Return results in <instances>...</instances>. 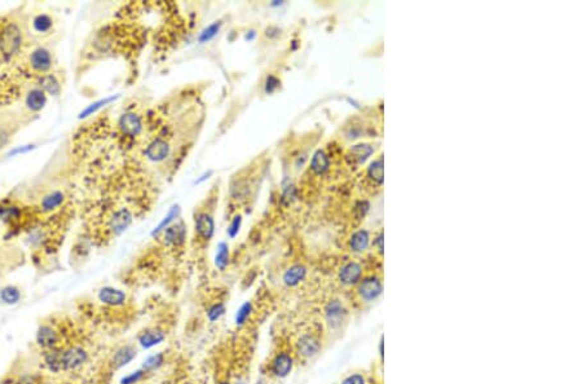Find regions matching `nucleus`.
I'll return each instance as SVG.
<instances>
[{
    "instance_id": "nucleus-38",
    "label": "nucleus",
    "mask_w": 582,
    "mask_h": 384,
    "mask_svg": "<svg viewBox=\"0 0 582 384\" xmlns=\"http://www.w3.org/2000/svg\"><path fill=\"white\" fill-rule=\"evenodd\" d=\"M278 86H280V80L277 79L276 76L269 75L267 78V83H265V92L273 93L278 88Z\"/></svg>"
},
{
    "instance_id": "nucleus-37",
    "label": "nucleus",
    "mask_w": 582,
    "mask_h": 384,
    "mask_svg": "<svg viewBox=\"0 0 582 384\" xmlns=\"http://www.w3.org/2000/svg\"><path fill=\"white\" fill-rule=\"evenodd\" d=\"M341 384H366V379L363 374L355 373V374H351L348 375V377H346V378L342 381Z\"/></svg>"
},
{
    "instance_id": "nucleus-7",
    "label": "nucleus",
    "mask_w": 582,
    "mask_h": 384,
    "mask_svg": "<svg viewBox=\"0 0 582 384\" xmlns=\"http://www.w3.org/2000/svg\"><path fill=\"white\" fill-rule=\"evenodd\" d=\"M132 222V212L128 208H119L109 219V229L114 235L123 233Z\"/></svg>"
},
{
    "instance_id": "nucleus-16",
    "label": "nucleus",
    "mask_w": 582,
    "mask_h": 384,
    "mask_svg": "<svg viewBox=\"0 0 582 384\" xmlns=\"http://www.w3.org/2000/svg\"><path fill=\"white\" fill-rule=\"evenodd\" d=\"M306 276H307L306 267H304V265H300V264H296V265L290 267L289 269L283 273L282 281L283 283L286 286H289V287H294V286L299 285L302 281H304Z\"/></svg>"
},
{
    "instance_id": "nucleus-5",
    "label": "nucleus",
    "mask_w": 582,
    "mask_h": 384,
    "mask_svg": "<svg viewBox=\"0 0 582 384\" xmlns=\"http://www.w3.org/2000/svg\"><path fill=\"white\" fill-rule=\"evenodd\" d=\"M36 343L45 351L57 349L60 346V335L49 325H41L36 333Z\"/></svg>"
},
{
    "instance_id": "nucleus-34",
    "label": "nucleus",
    "mask_w": 582,
    "mask_h": 384,
    "mask_svg": "<svg viewBox=\"0 0 582 384\" xmlns=\"http://www.w3.org/2000/svg\"><path fill=\"white\" fill-rule=\"evenodd\" d=\"M145 374H147V373L144 372L143 369H139L136 372L131 373V374L126 375L124 378H122L121 384H137L140 381H143Z\"/></svg>"
},
{
    "instance_id": "nucleus-20",
    "label": "nucleus",
    "mask_w": 582,
    "mask_h": 384,
    "mask_svg": "<svg viewBox=\"0 0 582 384\" xmlns=\"http://www.w3.org/2000/svg\"><path fill=\"white\" fill-rule=\"evenodd\" d=\"M369 246V234L366 230H359L353 233L350 241V247L353 252H363Z\"/></svg>"
},
{
    "instance_id": "nucleus-9",
    "label": "nucleus",
    "mask_w": 582,
    "mask_h": 384,
    "mask_svg": "<svg viewBox=\"0 0 582 384\" xmlns=\"http://www.w3.org/2000/svg\"><path fill=\"white\" fill-rule=\"evenodd\" d=\"M296 349L298 353L306 359H311L313 356L317 355L321 349V344L318 342L316 337H313L312 334H303L302 337L298 339L296 343Z\"/></svg>"
},
{
    "instance_id": "nucleus-35",
    "label": "nucleus",
    "mask_w": 582,
    "mask_h": 384,
    "mask_svg": "<svg viewBox=\"0 0 582 384\" xmlns=\"http://www.w3.org/2000/svg\"><path fill=\"white\" fill-rule=\"evenodd\" d=\"M115 97H109V99H104V100H100V101L95 102V104H91L88 106V108L86 109L84 111H82V114H80V118H84V117H88V115H92L93 113H96V111L99 110L100 108H102L105 104H109L110 101H113Z\"/></svg>"
},
{
    "instance_id": "nucleus-36",
    "label": "nucleus",
    "mask_w": 582,
    "mask_h": 384,
    "mask_svg": "<svg viewBox=\"0 0 582 384\" xmlns=\"http://www.w3.org/2000/svg\"><path fill=\"white\" fill-rule=\"evenodd\" d=\"M241 224H242L241 215H237L234 219L232 220L230 225L228 226V235H229L230 238H234L235 235L238 234L239 228H241Z\"/></svg>"
},
{
    "instance_id": "nucleus-42",
    "label": "nucleus",
    "mask_w": 582,
    "mask_h": 384,
    "mask_svg": "<svg viewBox=\"0 0 582 384\" xmlns=\"http://www.w3.org/2000/svg\"><path fill=\"white\" fill-rule=\"evenodd\" d=\"M255 36H256V32H255L254 30H251V31H248L247 34H246L245 39H246V40H252V39H254Z\"/></svg>"
},
{
    "instance_id": "nucleus-39",
    "label": "nucleus",
    "mask_w": 582,
    "mask_h": 384,
    "mask_svg": "<svg viewBox=\"0 0 582 384\" xmlns=\"http://www.w3.org/2000/svg\"><path fill=\"white\" fill-rule=\"evenodd\" d=\"M368 209H369V203H368V202H365V200L359 202V203L356 204V208H355V211H356L357 213V217H359V219L364 217L365 213L368 212Z\"/></svg>"
},
{
    "instance_id": "nucleus-23",
    "label": "nucleus",
    "mask_w": 582,
    "mask_h": 384,
    "mask_svg": "<svg viewBox=\"0 0 582 384\" xmlns=\"http://www.w3.org/2000/svg\"><path fill=\"white\" fill-rule=\"evenodd\" d=\"M228 264H229V246L225 242H219L216 256H215V265L220 270H224Z\"/></svg>"
},
{
    "instance_id": "nucleus-33",
    "label": "nucleus",
    "mask_w": 582,
    "mask_h": 384,
    "mask_svg": "<svg viewBox=\"0 0 582 384\" xmlns=\"http://www.w3.org/2000/svg\"><path fill=\"white\" fill-rule=\"evenodd\" d=\"M225 314V305L223 303H216V304L211 305L208 311H207V318L210 322H215V321L220 320Z\"/></svg>"
},
{
    "instance_id": "nucleus-17",
    "label": "nucleus",
    "mask_w": 582,
    "mask_h": 384,
    "mask_svg": "<svg viewBox=\"0 0 582 384\" xmlns=\"http://www.w3.org/2000/svg\"><path fill=\"white\" fill-rule=\"evenodd\" d=\"M166 339V335L162 330H147L140 334L139 337V343L144 349H150L153 347L158 346Z\"/></svg>"
},
{
    "instance_id": "nucleus-11",
    "label": "nucleus",
    "mask_w": 582,
    "mask_h": 384,
    "mask_svg": "<svg viewBox=\"0 0 582 384\" xmlns=\"http://www.w3.org/2000/svg\"><path fill=\"white\" fill-rule=\"evenodd\" d=\"M363 276V268L356 261H350L343 265L339 272V279L343 285L352 286L357 285Z\"/></svg>"
},
{
    "instance_id": "nucleus-15",
    "label": "nucleus",
    "mask_w": 582,
    "mask_h": 384,
    "mask_svg": "<svg viewBox=\"0 0 582 384\" xmlns=\"http://www.w3.org/2000/svg\"><path fill=\"white\" fill-rule=\"evenodd\" d=\"M195 232L198 233L200 238L208 239L212 238L213 232H215V222H213L212 216L208 213H200L195 219Z\"/></svg>"
},
{
    "instance_id": "nucleus-18",
    "label": "nucleus",
    "mask_w": 582,
    "mask_h": 384,
    "mask_svg": "<svg viewBox=\"0 0 582 384\" xmlns=\"http://www.w3.org/2000/svg\"><path fill=\"white\" fill-rule=\"evenodd\" d=\"M135 357H136V351H135V348H132L131 346L122 347V348H119L117 352L114 353V357H113L112 361L113 366H114V369L124 368V366L128 365Z\"/></svg>"
},
{
    "instance_id": "nucleus-30",
    "label": "nucleus",
    "mask_w": 582,
    "mask_h": 384,
    "mask_svg": "<svg viewBox=\"0 0 582 384\" xmlns=\"http://www.w3.org/2000/svg\"><path fill=\"white\" fill-rule=\"evenodd\" d=\"M368 174H369V176L373 180L381 184L383 181V159L382 158L376 159V161L370 165L369 170H368Z\"/></svg>"
},
{
    "instance_id": "nucleus-41",
    "label": "nucleus",
    "mask_w": 582,
    "mask_h": 384,
    "mask_svg": "<svg viewBox=\"0 0 582 384\" xmlns=\"http://www.w3.org/2000/svg\"><path fill=\"white\" fill-rule=\"evenodd\" d=\"M377 244H378L379 251H381V252H383V234H381L378 238H377Z\"/></svg>"
},
{
    "instance_id": "nucleus-32",
    "label": "nucleus",
    "mask_w": 582,
    "mask_h": 384,
    "mask_svg": "<svg viewBox=\"0 0 582 384\" xmlns=\"http://www.w3.org/2000/svg\"><path fill=\"white\" fill-rule=\"evenodd\" d=\"M52 27V18L47 14H39L34 19V29L38 32H47Z\"/></svg>"
},
{
    "instance_id": "nucleus-3",
    "label": "nucleus",
    "mask_w": 582,
    "mask_h": 384,
    "mask_svg": "<svg viewBox=\"0 0 582 384\" xmlns=\"http://www.w3.org/2000/svg\"><path fill=\"white\" fill-rule=\"evenodd\" d=\"M88 360V353L84 348L78 346L70 347V348L62 349L60 352V365L61 372L65 370H75L80 368Z\"/></svg>"
},
{
    "instance_id": "nucleus-1",
    "label": "nucleus",
    "mask_w": 582,
    "mask_h": 384,
    "mask_svg": "<svg viewBox=\"0 0 582 384\" xmlns=\"http://www.w3.org/2000/svg\"><path fill=\"white\" fill-rule=\"evenodd\" d=\"M22 45V32L14 22L6 23L0 27V56L8 61L16 56Z\"/></svg>"
},
{
    "instance_id": "nucleus-28",
    "label": "nucleus",
    "mask_w": 582,
    "mask_h": 384,
    "mask_svg": "<svg viewBox=\"0 0 582 384\" xmlns=\"http://www.w3.org/2000/svg\"><path fill=\"white\" fill-rule=\"evenodd\" d=\"M179 213H180V208H179V206H174L169 211V213H167V216H166L165 219L162 220V221L159 222V225L157 226L156 229H154L153 232H152V235H157L159 234L161 232H163L166 228H169L170 224H171L174 220L176 219L179 216Z\"/></svg>"
},
{
    "instance_id": "nucleus-22",
    "label": "nucleus",
    "mask_w": 582,
    "mask_h": 384,
    "mask_svg": "<svg viewBox=\"0 0 582 384\" xmlns=\"http://www.w3.org/2000/svg\"><path fill=\"white\" fill-rule=\"evenodd\" d=\"M0 300L8 305L17 304L21 300V291L14 286H5L0 290Z\"/></svg>"
},
{
    "instance_id": "nucleus-10",
    "label": "nucleus",
    "mask_w": 582,
    "mask_h": 384,
    "mask_svg": "<svg viewBox=\"0 0 582 384\" xmlns=\"http://www.w3.org/2000/svg\"><path fill=\"white\" fill-rule=\"evenodd\" d=\"M99 300L102 304L109 307H121L126 303L127 295L122 290L114 289V287H102L99 291Z\"/></svg>"
},
{
    "instance_id": "nucleus-43",
    "label": "nucleus",
    "mask_w": 582,
    "mask_h": 384,
    "mask_svg": "<svg viewBox=\"0 0 582 384\" xmlns=\"http://www.w3.org/2000/svg\"><path fill=\"white\" fill-rule=\"evenodd\" d=\"M220 384H229V383H226V382H224V383H220Z\"/></svg>"
},
{
    "instance_id": "nucleus-19",
    "label": "nucleus",
    "mask_w": 582,
    "mask_h": 384,
    "mask_svg": "<svg viewBox=\"0 0 582 384\" xmlns=\"http://www.w3.org/2000/svg\"><path fill=\"white\" fill-rule=\"evenodd\" d=\"M329 165H330V162H329V157L326 156V153L322 152V150H317V152L313 154V157H312L311 169L315 174L317 175L325 174V172L329 170Z\"/></svg>"
},
{
    "instance_id": "nucleus-13",
    "label": "nucleus",
    "mask_w": 582,
    "mask_h": 384,
    "mask_svg": "<svg viewBox=\"0 0 582 384\" xmlns=\"http://www.w3.org/2000/svg\"><path fill=\"white\" fill-rule=\"evenodd\" d=\"M170 154V145L169 143H166L162 139H156L154 141L148 145L147 150H145V156L153 161V162H161L163 159H166Z\"/></svg>"
},
{
    "instance_id": "nucleus-14",
    "label": "nucleus",
    "mask_w": 582,
    "mask_h": 384,
    "mask_svg": "<svg viewBox=\"0 0 582 384\" xmlns=\"http://www.w3.org/2000/svg\"><path fill=\"white\" fill-rule=\"evenodd\" d=\"M163 238H165V243L170 244V246H180L184 243L185 237H187V230H185L184 222H179L175 225H171L169 228H166L163 230Z\"/></svg>"
},
{
    "instance_id": "nucleus-8",
    "label": "nucleus",
    "mask_w": 582,
    "mask_h": 384,
    "mask_svg": "<svg viewBox=\"0 0 582 384\" xmlns=\"http://www.w3.org/2000/svg\"><path fill=\"white\" fill-rule=\"evenodd\" d=\"M293 368H294L293 357L286 352H281L278 353V355H276V357L273 359L271 365L272 374H273L274 377H277V378L281 379L289 377L290 373L293 372Z\"/></svg>"
},
{
    "instance_id": "nucleus-2",
    "label": "nucleus",
    "mask_w": 582,
    "mask_h": 384,
    "mask_svg": "<svg viewBox=\"0 0 582 384\" xmlns=\"http://www.w3.org/2000/svg\"><path fill=\"white\" fill-rule=\"evenodd\" d=\"M324 316L326 324L331 330H338L347 322L348 309L341 300L334 299L325 305Z\"/></svg>"
},
{
    "instance_id": "nucleus-29",
    "label": "nucleus",
    "mask_w": 582,
    "mask_h": 384,
    "mask_svg": "<svg viewBox=\"0 0 582 384\" xmlns=\"http://www.w3.org/2000/svg\"><path fill=\"white\" fill-rule=\"evenodd\" d=\"M220 27H221V22H220V21H216V22H213L211 23V25L207 26L206 29L202 30L199 38H198L199 43H207V41H210L211 39L215 38V36L219 34Z\"/></svg>"
},
{
    "instance_id": "nucleus-12",
    "label": "nucleus",
    "mask_w": 582,
    "mask_h": 384,
    "mask_svg": "<svg viewBox=\"0 0 582 384\" xmlns=\"http://www.w3.org/2000/svg\"><path fill=\"white\" fill-rule=\"evenodd\" d=\"M52 66V58L49 52L39 48L36 51H34L30 56V67L32 71L35 73H45L51 69Z\"/></svg>"
},
{
    "instance_id": "nucleus-26",
    "label": "nucleus",
    "mask_w": 582,
    "mask_h": 384,
    "mask_svg": "<svg viewBox=\"0 0 582 384\" xmlns=\"http://www.w3.org/2000/svg\"><path fill=\"white\" fill-rule=\"evenodd\" d=\"M252 313V304L250 302H245L243 304L237 309L234 316V322L237 326H243L246 324V321Z\"/></svg>"
},
{
    "instance_id": "nucleus-40",
    "label": "nucleus",
    "mask_w": 582,
    "mask_h": 384,
    "mask_svg": "<svg viewBox=\"0 0 582 384\" xmlns=\"http://www.w3.org/2000/svg\"><path fill=\"white\" fill-rule=\"evenodd\" d=\"M211 175H212V171H208V172H204V174H203V175H202V176H200V179H198V180H197V181H195V184H200V183H202V181H204V180H207V179H208V178H210V176H211Z\"/></svg>"
},
{
    "instance_id": "nucleus-27",
    "label": "nucleus",
    "mask_w": 582,
    "mask_h": 384,
    "mask_svg": "<svg viewBox=\"0 0 582 384\" xmlns=\"http://www.w3.org/2000/svg\"><path fill=\"white\" fill-rule=\"evenodd\" d=\"M62 200H64L62 193H60V192H54V193L49 194V195H47L44 199L41 200V207H43V209H45V211H51V209L57 208L58 206H61Z\"/></svg>"
},
{
    "instance_id": "nucleus-21",
    "label": "nucleus",
    "mask_w": 582,
    "mask_h": 384,
    "mask_svg": "<svg viewBox=\"0 0 582 384\" xmlns=\"http://www.w3.org/2000/svg\"><path fill=\"white\" fill-rule=\"evenodd\" d=\"M373 152H374L373 148L368 145V144H359V145L352 146V149L350 152V157L352 158L353 162L363 163L372 156Z\"/></svg>"
},
{
    "instance_id": "nucleus-6",
    "label": "nucleus",
    "mask_w": 582,
    "mask_h": 384,
    "mask_svg": "<svg viewBox=\"0 0 582 384\" xmlns=\"http://www.w3.org/2000/svg\"><path fill=\"white\" fill-rule=\"evenodd\" d=\"M119 128L126 136L135 137L139 136L143 131V121L135 113H124L119 118Z\"/></svg>"
},
{
    "instance_id": "nucleus-31",
    "label": "nucleus",
    "mask_w": 582,
    "mask_h": 384,
    "mask_svg": "<svg viewBox=\"0 0 582 384\" xmlns=\"http://www.w3.org/2000/svg\"><path fill=\"white\" fill-rule=\"evenodd\" d=\"M40 83L43 89L51 95H57L60 92V84L53 75H44L40 79Z\"/></svg>"
},
{
    "instance_id": "nucleus-44",
    "label": "nucleus",
    "mask_w": 582,
    "mask_h": 384,
    "mask_svg": "<svg viewBox=\"0 0 582 384\" xmlns=\"http://www.w3.org/2000/svg\"><path fill=\"white\" fill-rule=\"evenodd\" d=\"M237 384H243V383H242V382H239V383H237Z\"/></svg>"
},
{
    "instance_id": "nucleus-25",
    "label": "nucleus",
    "mask_w": 582,
    "mask_h": 384,
    "mask_svg": "<svg viewBox=\"0 0 582 384\" xmlns=\"http://www.w3.org/2000/svg\"><path fill=\"white\" fill-rule=\"evenodd\" d=\"M163 362H165V355H163L162 352L154 353V355H150L149 357L144 361L143 368L141 369H143L145 373L154 372V370H157V369L161 368V366L163 365Z\"/></svg>"
},
{
    "instance_id": "nucleus-24",
    "label": "nucleus",
    "mask_w": 582,
    "mask_h": 384,
    "mask_svg": "<svg viewBox=\"0 0 582 384\" xmlns=\"http://www.w3.org/2000/svg\"><path fill=\"white\" fill-rule=\"evenodd\" d=\"M26 104H27V106H29L30 109H31L32 111H38L40 110L43 106H44L45 104V95L44 92L41 91V89H32L31 92L27 95V100H26Z\"/></svg>"
},
{
    "instance_id": "nucleus-4",
    "label": "nucleus",
    "mask_w": 582,
    "mask_h": 384,
    "mask_svg": "<svg viewBox=\"0 0 582 384\" xmlns=\"http://www.w3.org/2000/svg\"><path fill=\"white\" fill-rule=\"evenodd\" d=\"M359 296L364 302H374L382 295L383 285L377 277L363 279L359 285Z\"/></svg>"
}]
</instances>
